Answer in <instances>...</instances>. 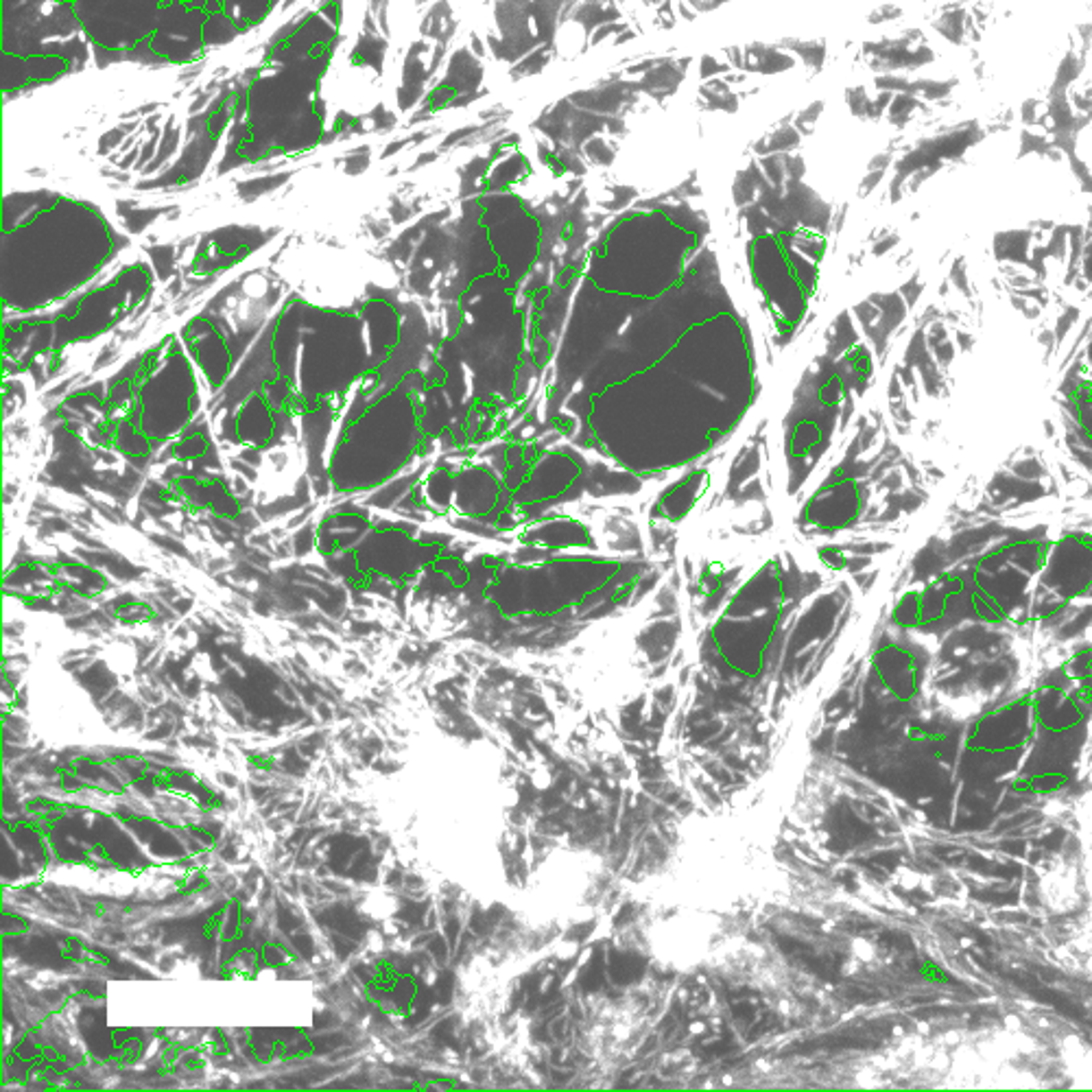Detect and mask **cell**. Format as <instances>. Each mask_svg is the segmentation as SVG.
<instances>
[{
  "mask_svg": "<svg viewBox=\"0 0 1092 1092\" xmlns=\"http://www.w3.org/2000/svg\"><path fill=\"white\" fill-rule=\"evenodd\" d=\"M1049 582L1066 597L1086 594L1092 588V538L1071 535L1049 553Z\"/></svg>",
  "mask_w": 1092,
  "mask_h": 1092,
  "instance_id": "1",
  "label": "cell"
}]
</instances>
